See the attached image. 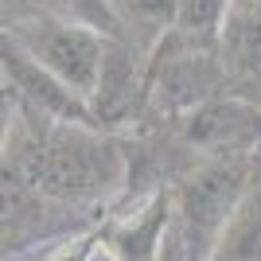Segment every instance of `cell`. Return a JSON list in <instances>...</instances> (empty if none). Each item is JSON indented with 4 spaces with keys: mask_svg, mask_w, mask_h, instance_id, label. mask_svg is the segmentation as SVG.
I'll use <instances>...</instances> for the list:
<instances>
[{
    "mask_svg": "<svg viewBox=\"0 0 261 261\" xmlns=\"http://www.w3.org/2000/svg\"><path fill=\"white\" fill-rule=\"evenodd\" d=\"M218 66L230 82H261V0H230L218 23Z\"/></svg>",
    "mask_w": 261,
    "mask_h": 261,
    "instance_id": "cell-4",
    "label": "cell"
},
{
    "mask_svg": "<svg viewBox=\"0 0 261 261\" xmlns=\"http://www.w3.org/2000/svg\"><path fill=\"white\" fill-rule=\"evenodd\" d=\"M168 222V203L156 199L152 207L144 211L141 222H133L129 230L113 234V250L121 253V261H160V230Z\"/></svg>",
    "mask_w": 261,
    "mask_h": 261,
    "instance_id": "cell-5",
    "label": "cell"
},
{
    "mask_svg": "<svg viewBox=\"0 0 261 261\" xmlns=\"http://www.w3.org/2000/svg\"><path fill=\"white\" fill-rule=\"evenodd\" d=\"M12 43L70 94H94L106 74V43L78 20H32L12 28Z\"/></svg>",
    "mask_w": 261,
    "mask_h": 261,
    "instance_id": "cell-2",
    "label": "cell"
},
{
    "mask_svg": "<svg viewBox=\"0 0 261 261\" xmlns=\"http://www.w3.org/2000/svg\"><path fill=\"white\" fill-rule=\"evenodd\" d=\"M86 253H90V246H78V250H66V253H59L55 261H86Z\"/></svg>",
    "mask_w": 261,
    "mask_h": 261,
    "instance_id": "cell-8",
    "label": "cell"
},
{
    "mask_svg": "<svg viewBox=\"0 0 261 261\" xmlns=\"http://www.w3.org/2000/svg\"><path fill=\"white\" fill-rule=\"evenodd\" d=\"M66 16H74L78 23H86V28H101V32L117 35L121 32V20L117 12L109 8V0H55Z\"/></svg>",
    "mask_w": 261,
    "mask_h": 261,
    "instance_id": "cell-7",
    "label": "cell"
},
{
    "mask_svg": "<svg viewBox=\"0 0 261 261\" xmlns=\"http://www.w3.org/2000/svg\"><path fill=\"white\" fill-rule=\"evenodd\" d=\"M109 8L117 12L121 28L129 23L144 35H160L179 20V0H109Z\"/></svg>",
    "mask_w": 261,
    "mask_h": 261,
    "instance_id": "cell-6",
    "label": "cell"
},
{
    "mask_svg": "<svg viewBox=\"0 0 261 261\" xmlns=\"http://www.w3.org/2000/svg\"><path fill=\"white\" fill-rule=\"evenodd\" d=\"M32 179L51 195H94L98 187L117 179V156L109 144L78 141L66 133L63 141H55L35 156Z\"/></svg>",
    "mask_w": 261,
    "mask_h": 261,
    "instance_id": "cell-3",
    "label": "cell"
},
{
    "mask_svg": "<svg viewBox=\"0 0 261 261\" xmlns=\"http://www.w3.org/2000/svg\"><path fill=\"white\" fill-rule=\"evenodd\" d=\"M242 191H246L242 160H226L199 172L179 195V238H175L172 261H211L242 207Z\"/></svg>",
    "mask_w": 261,
    "mask_h": 261,
    "instance_id": "cell-1",
    "label": "cell"
}]
</instances>
